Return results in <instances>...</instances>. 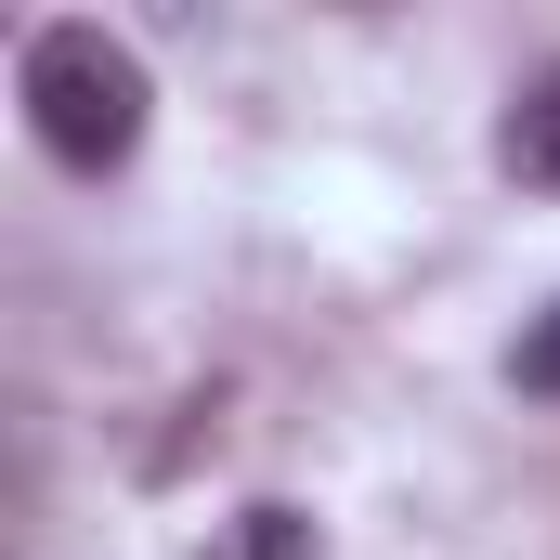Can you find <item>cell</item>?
Masks as SVG:
<instances>
[{
	"mask_svg": "<svg viewBox=\"0 0 560 560\" xmlns=\"http://www.w3.org/2000/svg\"><path fill=\"white\" fill-rule=\"evenodd\" d=\"M13 92H26V131H39V156H52V170H79V183L131 170V156H143V118H156L143 52H131V39H105L92 13L39 26V39H26V66H13Z\"/></svg>",
	"mask_w": 560,
	"mask_h": 560,
	"instance_id": "obj_1",
	"label": "cell"
},
{
	"mask_svg": "<svg viewBox=\"0 0 560 560\" xmlns=\"http://www.w3.org/2000/svg\"><path fill=\"white\" fill-rule=\"evenodd\" d=\"M509 378H522V392H548V405H560V313L535 326V339H522V352H509Z\"/></svg>",
	"mask_w": 560,
	"mask_h": 560,
	"instance_id": "obj_4",
	"label": "cell"
},
{
	"mask_svg": "<svg viewBox=\"0 0 560 560\" xmlns=\"http://www.w3.org/2000/svg\"><path fill=\"white\" fill-rule=\"evenodd\" d=\"M209 560H313V522H300V509H275V495H261V509H235V522L209 535Z\"/></svg>",
	"mask_w": 560,
	"mask_h": 560,
	"instance_id": "obj_3",
	"label": "cell"
},
{
	"mask_svg": "<svg viewBox=\"0 0 560 560\" xmlns=\"http://www.w3.org/2000/svg\"><path fill=\"white\" fill-rule=\"evenodd\" d=\"M495 156H509V170H522L535 196H560V66H535V79H522V105H509Z\"/></svg>",
	"mask_w": 560,
	"mask_h": 560,
	"instance_id": "obj_2",
	"label": "cell"
}]
</instances>
